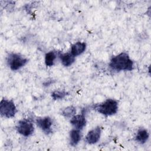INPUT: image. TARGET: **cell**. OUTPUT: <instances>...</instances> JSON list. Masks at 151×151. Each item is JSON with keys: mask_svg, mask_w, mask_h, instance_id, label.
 Returning a JSON list of instances; mask_svg holds the SVG:
<instances>
[{"mask_svg": "<svg viewBox=\"0 0 151 151\" xmlns=\"http://www.w3.org/2000/svg\"><path fill=\"white\" fill-rule=\"evenodd\" d=\"M109 66L112 70L117 71H131L133 68V61L127 53L123 52L111 58Z\"/></svg>", "mask_w": 151, "mask_h": 151, "instance_id": "6da1fadb", "label": "cell"}, {"mask_svg": "<svg viewBox=\"0 0 151 151\" xmlns=\"http://www.w3.org/2000/svg\"><path fill=\"white\" fill-rule=\"evenodd\" d=\"M94 109L103 115L111 116L117 113L118 103L114 99H109L100 104H96L94 106Z\"/></svg>", "mask_w": 151, "mask_h": 151, "instance_id": "7a4b0ae2", "label": "cell"}, {"mask_svg": "<svg viewBox=\"0 0 151 151\" xmlns=\"http://www.w3.org/2000/svg\"><path fill=\"white\" fill-rule=\"evenodd\" d=\"M17 111L14 103L7 99H2L0 103V113L2 117L11 118L15 116Z\"/></svg>", "mask_w": 151, "mask_h": 151, "instance_id": "3957f363", "label": "cell"}, {"mask_svg": "<svg viewBox=\"0 0 151 151\" xmlns=\"http://www.w3.org/2000/svg\"><path fill=\"white\" fill-rule=\"evenodd\" d=\"M28 60L17 53H11L7 58V63L10 68L13 71H16L24 66Z\"/></svg>", "mask_w": 151, "mask_h": 151, "instance_id": "277c9868", "label": "cell"}, {"mask_svg": "<svg viewBox=\"0 0 151 151\" xmlns=\"http://www.w3.org/2000/svg\"><path fill=\"white\" fill-rule=\"evenodd\" d=\"M16 129L18 133L25 137L31 135L34 131L32 123L28 119H23L19 121L16 126Z\"/></svg>", "mask_w": 151, "mask_h": 151, "instance_id": "5b68a950", "label": "cell"}, {"mask_svg": "<svg viewBox=\"0 0 151 151\" xmlns=\"http://www.w3.org/2000/svg\"><path fill=\"white\" fill-rule=\"evenodd\" d=\"M37 125L46 134H49L52 132L51 126L52 124V121L51 119L48 117H38L36 120Z\"/></svg>", "mask_w": 151, "mask_h": 151, "instance_id": "8992f818", "label": "cell"}, {"mask_svg": "<svg viewBox=\"0 0 151 151\" xmlns=\"http://www.w3.org/2000/svg\"><path fill=\"white\" fill-rule=\"evenodd\" d=\"M101 133V128L99 126L90 130L86 136V142L90 145L96 143L100 139Z\"/></svg>", "mask_w": 151, "mask_h": 151, "instance_id": "52a82bcc", "label": "cell"}, {"mask_svg": "<svg viewBox=\"0 0 151 151\" xmlns=\"http://www.w3.org/2000/svg\"><path fill=\"white\" fill-rule=\"evenodd\" d=\"M70 123L77 129H82L86 124V120L84 114H77L73 116L70 120Z\"/></svg>", "mask_w": 151, "mask_h": 151, "instance_id": "ba28073f", "label": "cell"}, {"mask_svg": "<svg viewBox=\"0 0 151 151\" xmlns=\"http://www.w3.org/2000/svg\"><path fill=\"white\" fill-rule=\"evenodd\" d=\"M86 48V44L84 42H77L72 45L71 48V53L74 56H78L81 54Z\"/></svg>", "mask_w": 151, "mask_h": 151, "instance_id": "9c48e42d", "label": "cell"}, {"mask_svg": "<svg viewBox=\"0 0 151 151\" xmlns=\"http://www.w3.org/2000/svg\"><path fill=\"white\" fill-rule=\"evenodd\" d=\"M60 57L62 64L65 67H69L75 61V57L70 52L60 54Z\"/></svg>", "mask_w": 151, "mask_h": 151, "instance_id": "30bf717a", "label": "cell"}, {"mask_svg": "<svg viewBox=\"0 0 151 151\" xmlns=\"http://www.w3.org/2000/svg\"><path fill=\"white\" fill-rule=\"evenodd\" d=\"M81 138V134L80 130L75 129L70 131V143L73 146H76Z\"/></svg>", "mask_w": 151, "mask_h": 151, "instance_id": "8fae6325", "label": "cell"}, {"mask_svg": "<svg viewBox=\"0 0 151 151\" xmlns=\"http://www.w3.org/2000/svg\"><path fill=\"white\" fill-rule=\"evenodd\" d=\"M149 134L147 130L141 128L138 130L135 137V140L140 144L145 143L149 139Z\"/></svg>", "mask_w": 151, "mask_h": 151, "instance_id": "7c38bea8", "label": "cell"}, {"mask_svg": "<svg viewBox=\"0 0 151 151\" xmlns=\"http://www.w3.org/2000/svg\"><path fill=\"white\" fill-rule=\"evenodd\" d=\"M56 58L55 52L53 51H51L46 53L45 55V63L47 66L51 67L54 65V61Z\"/></svg>", "mask_w": 151, "mask_h": 151, "instance_id": "4fadbf2b", "label": "cell"}, {"mask_svg": "<svg viewBox=\"0 0 151 151\" xmlns=\"http://www.w3.org/2000/svg\"><path fill=\"white\" fill-rule=\"evenodd\" d=\"M76 113V109L73 106H68L64 109V110L61 111V114L67 118L72 117L75 115Z\"/></svg>", "mask_w": 151, "mask_h": 151, "instance_id": "5bb4252c", "label": "cell"}, {"mask_svg": "<svg viewBox=\"0 0 151 151\" xmlns=\"http://www.w3.org/2000/svg\"><path fill=\"white\" fill-rule=\"evenodd\" d=\"M68 93L65 91H55L51 93V97L54 100H60L64 98Z\"/></svg>", "mask_w": 151, "mask_h": 151, "instance_id": "9a60e30c", "label": "cell"}]
</instances>
